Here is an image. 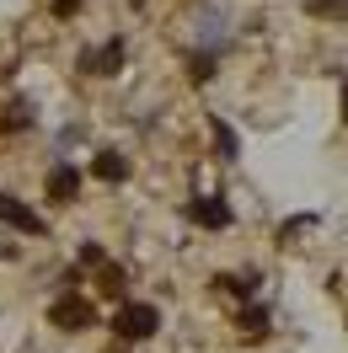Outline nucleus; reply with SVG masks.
<instances>
[{
    "label": "nucleus",
    "instance_id": "nucleus-1",
    "mask_svg": "<svg viewBox=\"0 0 348 353\" xmlns=\"http://www.w3.org/2000/svg\"><path fill=\"white\" fill-rule=\"evenodd\" d=\"M155 327H161V310L145 305V300H129V305H118V316H113V332L124 343H145V337H155Z\"/></svg>",
    "mask_w": 348,
    "mask_h": 353
},
{
    "label": "nucleus",
    "instance_id": "nucleus-2",
    "mask_svg": "<svg viewBox=\"0 0 348 353\" xmlns=\"http://www.w3.org/2000/svg\"><path fill=\"white\" fill-rule=\"evenodd\" d=\"M48 321L59 332H86L91 321H97V310H91V300H81V294H59L54 310H48Z\"/></svg>",
    "mask_w": 348,
    "mask_h": 353
},
{
    "label": "nucleus",
    "instance_id": "nucleus-3",
    "mask_svg": "<svg viewBox=\"0 0 348 353\" xmlns=\"http://www.w3.org/2000/svg\"><path fill=\"white\" fill-rule=\"evenodd\" d=\"M81 70H86V75H118V70H124V38H108L102 48L81 54Z\"/></svg>",
    "mask_w": 348,
    "mask_h": 353
},
{
    "label": "nucleus",
    "instance_id": "nucleus-4",
    "mask_svg": "<svg viewBox=\"0 0 348 353\" xmlns=\"http://www.w3.org/2000/svg\"><path fill=\"white\" fill-rule=\"evenodd\" d=\"M188 220L204 225V230H225V225H231V203L215 199V193H204V199L188 203Z\"/></svg>",
    "mask_w": 348,
    "mask_h": 353
},
{
    "label": "nucleus",
    "instance_id": "nucleus-5",
    "mask_svg": "<svg viewBox=\"0 0 348 353\" xmlns=\"http://www.w3.org/2000/svg\"><path fill=\"white\" fill-rule=\"evenodd\" d=\"M0 220L6 225H17V230H27V236H44L48 225H44V214H32L22 199H11V193H0Z\"/></svg>",
    "mask_w": 348,
    "mask_h": 353
},
{
    "label": "nucleus",
    "instance_id": "nucleus-6",
    "mask_svg": "<svg viewBox=\"0 0 348 353\" xmlns=\"http://www.w3.org/2000/svg\"><path fill=\"white\" fill-rule=\"evenodd\" d=\"M48 199L54 203H75L81 199V172H75L70 161H59V166L48 172Z\"/></svg>",
    "mask_w": 348,
    "mask_h": 353
},
{
    "label": "nucleus",
    "instance_id": "nucleus-7",
    "mask_svg": "<svg viewBox=\"0 0 348 353\" xmlns=\"http://www.w3.org/2000/svg\"><path fill=\"white\" fill-rule=\"evenodd\" d=\"M91 172L102 176V182H124V176H129V161H124L118 150H102L97 161H91Z\"/></svg>",
    "mask_w": 348,
    "mask_h": 353
},
{
    "label": "nucleus",
    "instance_id": "nucleus-8",
    "mask_svg": "<svg viewBox=\"0 0 348 353\" xmlns=\"http://www.w3.org/2000/svg\"><path fill=\"white\" fill-rule=\"evenodd\" d=\"M209 129H215V150H220V161H236V155H241V139H236V129H231L225 118H209Z\"/></svg>",
    "mask_w": 348,
    "mask_h": 353
},
{
    "label": "nucleus",
    "instance_id": "nucleus-9",
    "mask_svg": "<svg viewBox=\"0 0 348 353\" xmlns=\"http://www.w3.org/2000/svg\"><path fill=\"white\" fill-rule=\"evenodd\" d=\"M215 284L231 289V294H241V300H252V294H258V273H220Z\"/></svg>",
    "mask_w": 348,
    "mask_h": 353
},
{
    "label": "nucleus",
    "instance_id": "nucleus-10",
    "mask_svg": "<svg viewBox=\"0 0 348 353\" xmlns=\"http://www.w3.org/2000/svg\"><path fill=\"white\" fill-rule=\"evenodd\" d=\"M97 284H102V294H108V300H124V289H129V279H124V268L102 263V279H97Z\"/></svg>",
    "mask_w": 348,
    "mask_h": 353
},
{
    "label": "nucleus",
    "instance_id": "nucleus-11",
    "mask_svg": "<svg viewBox=\"0 0 348 353\" xmlns=\"http://www.w3.org/2000/svg\"><path fill=\"white\" fill-rule=\"evenodd\" d=\"M236 327H241V332H252V337H262V332H268V310H262V305H246Z\"/></svg>",
    "mask_w": 348,
    "mask_h": 353
},
{
    "label": "nucleus",
    "instance_id": "nucleus-12",
    "mask_svg": "<svg viewBox=\"0 0 348 353\" xmlns=\"http://www.w3.org/2000/svg\"><path fill=\"white\" fill-rule=\"evenodd\" d=\"M27 123H32V108H27V102H11L6 118H0V129H27Z\"/></svg>",
    "mask_w": 348,
    "mask_h": 353
},
{
    "label": "nucleus",
    "instance_id": "nucleus-13",
    "mask_svg": "<svg viewBox=\"0 0 348 353\" xmlns=\"http://www.w3.org/2000/svg\"><path fill=\"white\" fill-rule=\"evenodd\" d=\"M215 59H220V54H209V48H204V54H193V59H188L193 81H209V75H215Z\"/></svg>",
    "mask_w": 348,
    "mask_h": 353
},
{
    "label": "nucleus",
    "instance_id": "nucleus-14",
    "mask_svg": "<svg viewBox=\"0 0 348 353\" xmlns=\"http://www.w3.org/2000/svg\"><path fill=\"white\" fill-rule=\"evenodd\" d=\"M81 263H86V268H102V263H108V252H102L97 241H86V246H81Z\"/></svg>",
    "mask_w": 348,
    "mask_h": 353
},
{
    "label": "nucleus",
    "instance_id": "nucleus-15",
    "mask_svg": "<svg viewBox=\"0 0 348 353\" xmlns=\"http://www.w3.org/2000/svg\"><path fill=\"white\" fill-rule=\"evenodd\" d=\"M75 6H81V0H54V11H59V17H70Z\"/></svg>",
    "mask_w": 348,
    "mask_h": 353
},
{
    "label": "nucleus",
    "instance_id": "nucleus-16",
    "mask_svg": "<svg viewBox=\"0 0 348 353\" xmlns=\"http://www.w3.org/2000/svg\"><path fill=\"white\" fill-rule=\"evenodd\" d=\"M343 123H348V75H343Z\"/></svg>",
    "mask_w": 348,
    "mask_h": 353
}]
</instances>
